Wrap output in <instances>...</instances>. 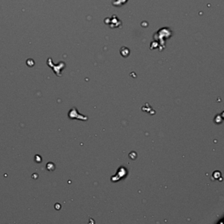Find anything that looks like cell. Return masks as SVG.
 Masks as SVG:
<instances>
[]
</instances>
